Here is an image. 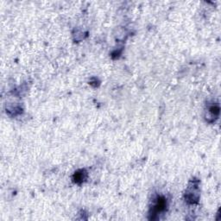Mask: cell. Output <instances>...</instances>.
Instances as JSON below:
<instances>
[{"label": "cell", "instance_id": "1", "mask_svg": "<svg viewBox=\"0 0 221 221\" xmlns=\"http://www.w3.org/2000/svg\"><path fill=\"white\" fill-rule=\"evenodd\" d=\"M165 207H166V200L163 198H158L157 202L154 206L153 212H154L155 214L160 213H162L165 209Z\"/></svg>", "mask_w": 221, "mask_h": 221}, {"label": "cell", "instance_id": "2", "mask_svg": "<svg viewBox=\"0 0 221 221\" xmlns=\"http://www.w3.org/2000/svg\"><path fill=\"white\" fill-rule=\"evenodd\" d=\"M86 174L83 170H81L80 172H77L74 174V181L76 182H80V181H83L84 179H85V176L84 174Z\"/></svg>", "mask_w": 221, "mask_h": 221}]
</instances>
